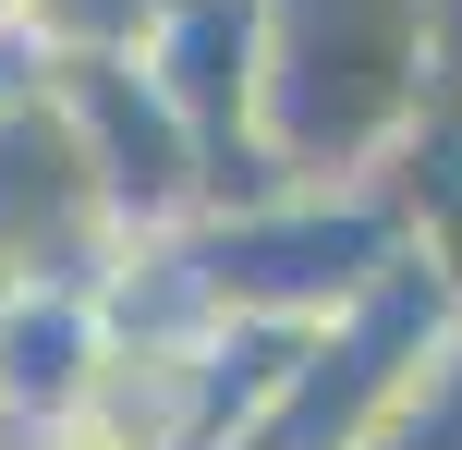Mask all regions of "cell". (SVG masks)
<instances>
[{
  "mask_svg": "<svg viewBox=\"0 0 462 450\" xmlns=\"http://www.w3.org/2000/svg\"><path fill=\"white\" fill-rule=\"evenodd\" d=\"M426 0H255V170L268 195L353 183L426 122Z\"/></svg>",
  "mask_w": 462,
  "mask_h": 450,
  "instance_id": "6da1fadb",
  "label": "cell"
},
{
  "mask_svg": "<svg viewBox=\"0 0 462 450\" xmlns=\"http://www.w3.org/2000/svg\"><path fill=\"white\" fill-rule=\"evenodd\" d=\"M365 450H462V329L414 365V390L390 402V427H377Z\"/></svg>",
  "mask_w": 462,
  "mask_h": 450,
  "instance_id": "7a4b0ae2",
  "label": "cell"
}]
</instances>
